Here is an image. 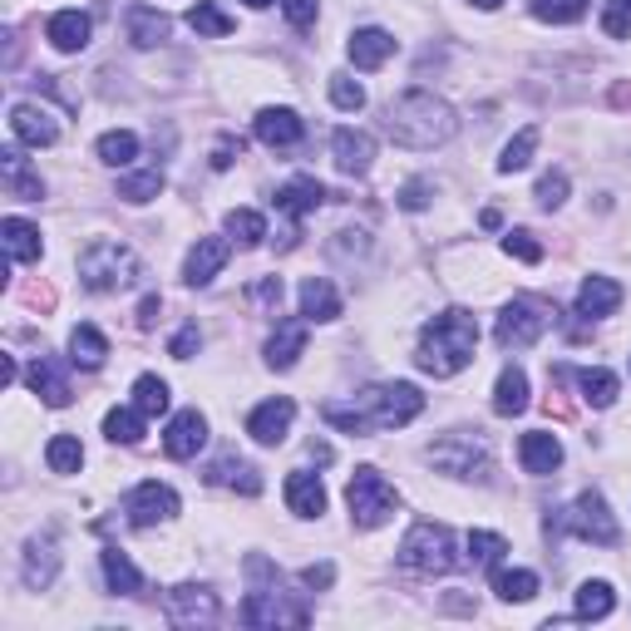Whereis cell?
<instances>
[{"mask_svg":"<svg viewBox=\"0 0 631 631\" xmlns=\"http://www.w3.org/2000/svg\"><path fill=\"white\" fill-rule=\"evenodd\" d=\"M188 26L198 30V36H208V40L233 36V16H227V10H217L213 0H198V6L188 10Z\"/></svg>","mask_w":631,"mask_h":631,"instance_id":"cell-39","label":"cell"},{"mask_svg":"<svg viewBox=\"0 0 631 631\" xmlns=\"http://www.w3.org/2000/svg\"><path fill=\"white\" fill-rule=\"evenodd\" d=\"M139 257H134V247L114 243V237H99V243H89L79 252V282L89 286V292H124V286L139 282Z\"/></svg>","mask_w":631,"mask_h":631,"instance_id":"cell-4","label":"cell"},{"mask_svg":"<svg viewBox=\"0 0 631 631\" xmlns=\"http://www.w3.org/2000/svg\"><path fill=\"white\" fill-rule=\"evenodd\" d=\"M503 252H509V257H519V262H543V247H538L533 233H523V227L503 237Z\"/></svg>","mask_w":631,"mask_h":631,"instance_id":"cell-52","label":"cell"},{"mask_svg":"<svg viewBox=\"0 0 631 631\" xmlns=\"http://www.w3.org/2000/svg\"><path fill=\"white\" fill-rule=\"evenodd\" d=\"M0 237H6V252L10 262H40V227H30L26 217H6L0 223Z\"/></svg>","mask_w":631,"mask_h":631,"instance_id":"cell-33","label":"cell"},{"mask_svg":"<svg viewBox=\"0 0 631 631\" xmlns=\"http://www.w3.org/2000/svg\"><path fill=\"white\" fill-rule=\"evenodd\" d=\"M528 410V375L519 371V365H509V371L499 375V385H493V415L513 420Z\"/></svg>","mask_w":631,"mask_h":631,"instance_id":"cell-30","label":"cell"},{"mask_svg":"<svg viewBox=\"0 0 631 631\" xmlns=\"http://www.w3.org/2000/svg\"><path fill=\"white\" fill-rule=\"evenodd\" d=\"M302 351H306V321H282L267 341V365L272 371H292Z\"/></svg>","mask_w":631,"mask_h":631,"instance_id":"cell-27","label":"cell"},{"mask_svg":"<svg viewBox=\"0 0 631 631\" xmlns=\"http://www.w3.org/2000/svg\"><path fill=\"white\" fill-rule=\"evenodd\" d=\"M302 316L306 321H336L341 316V296L326 277H306L302 282Z\"/></svg>","mask_w":631,"mask_h":631,"instance_id":"cell-32","label":"cell"},{"mask_svg":"<svg viewBox=\"0 0 631 631\" xmlns=\"http://www.w3.org/2000/svg\"><path fill=\"white\" fill-rule=\"evenodd\" d=\"M208 484H217V489H237V493H262V474L247 464V459H237V454H223L217 464L208 469Z\"/></svg>","mask_w":631,"mask_h":631,"instance_id":"cell-28","label":"cell"},{"mask_svg":"<svg viewBox=\"0 0 631 631\" xmlns=\"http://www.w3.org/2000/svg\"><path fill=\"white\" fill-rule=\"evenodd\" d=\"M0 174H6V188H10V198H26V203H40L45 198V183L26 168V158L16 154V148H6L0 154Z\"/></svg>","mask_w":631,"mask_h":631,"instance_id":"cell-31","label":"cell"},{"mask_svg":"<svg viewBox=\"0 0 631 631\" xmlns=\"http://www.w3.org/2000/svg\"><path fill=\"white\" fill-rule=\"evenodd\" d=\"M331 99H336V109H346V114L365 109V89L355 85L351 75H331Z\"/></svg>","mask_w":631,"mask_h":631,"instance_id":"cell-50","label":"cell"},{"mask_svg":"<svg viewBox=\"0 0 631 631\" xmlns=\"http://www.w3.org/2000/svg\"><path fill=\"white\" fill-rule=\"evenodd\" d=\"M612 607H617V597L607 582H582L578 588V617L582 622H602V617H612Z\"/></svg>","mask_w":631,"mask_h":631,"instance_id":"cell-38","label":"cell"},{"mask_svg":"<svg viewBox=\"0 0 631 631\" xmlns=\"http://www.w3.org/2000/svg\"><path fill=\"white\" fill-rule=\"evenodd\" d=\"M243 154V139H233V134H227V139H217V148H213V168H233V158Z\"/></svg>","mask_w":631,"mask_h":631,"instance_id":"cell-58","label":"cell"},{"mask_svg":"<svg viewBox=\"0 0 631 631\" xmlns=\"http://www.w3.org/2000/svg\"><path fill=\"white\" fill-rule=\"evenodd\" d=\"M503 553H509V543L499 533H469V562L474 568H499Z\"/></svg>","mask_w":631,"mask_h":631,"instance_id":"cell-48","label":"cell"},{"mask_svg":"<svg viewBox=\"0 0 631 631\" xmlns=\"http://www.w3.org/2000/svg\"><path fill=\"white\" fill-rule=\"evenodd\" d=\"M203 444H208V420H203L198 410H183V415H174V424H168V434H164L168 459H198Z\"/></svg>","mask_w":631,"mask_h":631,"instance_id":"cell-19","label":"cell"},{"mask_svg":"<svg viewBox=\"0 0 631 631\" xmlns=\"http://www.w3.org/2000/svg\"><path fill=\"white\" fill-rule=\"evenodd\" d=\"M430 198H434V188L424 178H415V183H405V188H400V208H405V213H424V208H430Z\"/></svg>","mask_w":631,"mask_h":631,"instance_id":"cell-53","label":"cell"},{"mask_svg":"<svg viewBox=\"0 0 631 631\" xmlns=\"http://www.w3.org/2000/svg\"><path fill=\"white\" fill-rule=\"evenodd\" d=\"M331 154H336L341 174L361 178V174H371V164H375V139L365 129H336L331 134Z\"/></svg>","mask_w":631,"mask_h":631,"instance_id":"cell-15","label":"cell"},{"mask_svg":"<svg viewBox=\"0 0 631 631\" xmlns=\"http://www.w3.org/2000/svg\"><path fill=\"white\" fill-rule=\"evenodd\" d=\"M99 158H105L109 168H129L134 158H139V139H134L129 129H114L99 139Z\"/></svg>","mask_w":631,"mask_h":631,"instance_id":"cell-42","label":"cell"},{"mask_svg":"<svg viewBox=\"0 0 631 631\" xmlns=\"http://www.w3.org/2000/svg\"><path fill=\"white\" fill-rule=\"evenodd\" d=\"M548 321H553V306L548 302H538V296H513V302L503 306L493 336H499L503 351H523V346H533V341L543 336Z\"/></svg>","mask_w":631,"mask_h":631,"instance_id":"cell-7","label":"cell"},{"mask_svg":"<svg viewBox=\"0 0 631 631\" xmlns=\"http://www.w3.org/2000/svg\"><path fill=\"white\" fill-rule=\"evenodd\" d=\"M124 513H129L134 528H158L178 513V493L168 484H158V479H148V484H139L124 499Z\"/></svg>","mask_w":631,"mask_h":631,"instance_id":"cell-12","label":"cell"},{"mask_svg":"<svg viewBox=\"0 0 631 631\" xmlns=\"http://www.w3.org/2000/svg\"><path fill=\"white\" fill-rule=\"evenodd\" d=\"M400 562L420 578H444V572L459 568V543L444 523H415L400 543Z\"/></svg>","mask_w":631,"mask_h":631,"instance_id":"cell-5","label":"cell"},{"mask_svg":"<svg viewBox=\"0 0 631 631\" xmlns=\"http://www.w3.org/2000/svg\"><path fill=\"white\" fill-rule=\"evenodd\" d=\"M302 134H306V124L296 109H262L257 114V139L267 148H296Z\"/></svg>","mask_w":631,"mask_h":631,"instance_id":"cell-21","label":"cell"},{"mask_svg":"<svg viewBox=\"0 0 631 631\" xmlns=\"http://www.w3.org/2000/svg\"><path fill=\"white\" fill-rule=\"evenodd\" d=\"M533 16L548 26H578L588 16V0H533Z\"/></svg>","mask_w":631,"mask_h":631,"instance_id":"cell-45","label":"cell"},{"mask_svg":"<svg viewBox=\"0 0 631 631\" xmlns=\"http://www.w3.org/2000/svg\"><path fill=\"white\" fill-rule=\"evenodd\" d=\"M533 154H538V129H523L519 139H509V148H503L499 174H519V168L533 164Z\"/></svg>","mask_w":631,"mask_h":631,"instance_id":"cell-46","label":"cell"},{"mask_svg":"<svg viewBox=\"0 0 631 631\" xmlns=\"http://www.w3.org/2000/svg\"><path fill=\"white\" fill-rule=\"evenodd\" d=\"M430 464L454 479H489V450H484V440H474L469 430L444 434L440 444H430Z\"/></svg>","mask_w":631,"mask_h":631,"instance_id":"cell-8","label":"cell"},{"mask_svg":"<svg viewBox=\"0 0 631 631\" xmlns=\"http://www.w3.org/2000/svg\"><path fill=\"white\" fill-rule=\"evenodd\" d=\"M30 390L45 400L50 410H65L75 400V390H70V371H65V361H55V355H40L36 365H30Z\"/></svg>","mask_w":631,"mask_h":631,"instance_id":"cell-16","label":"cell"},{"mask_svg":"<svg viewBox=\"0 0 631 631\" xmlns=\"http://www.w3.org/2000/svg\"><path fill=\"white\" fill-rule=\"evenodd\" d=\"M286 503H292L296 519H321V513H326V484H321L316 474H306V469H296V474L286 479Z\"/></svg>","mask_w":631,"mask_h":631,"instance_id":"cell-23","label":"cell"},{"mask_svg":"<svg viewBox=\"0 0 631 631\" xmlns=\"http://www.w3.org/2000/svg\"><path fill=\"white\" fill-rule=\"evenodd\" d=\"M252 302H257V306H272V312H277V306H282V282H277V277H262L257 286H252Z\"/></svg>","mask_w":631,"mask_h":631,"instance_id":"cell-56","label":"cell"},{"mask_svg":"<svg viewBox=\"0 0 631 631\" xmlns=\"http://www.w3.org/2000/svg\"><path fill=\"white\" fill-rule=\"evenodd\" d=\"M346 503H351V519L355 528H381L390 513H395V489L385 484L381 469H355L351 474V489H346Z\"/></svg>","mask_w":631,"mask_h":631,"instance_id":"cell-6","label":"cell"},{"mask_svg":"<svg viewBox=\"0 0 631 631\" xmlns=\"http://www.w3.org/2000/svg\"><path fill=\"white\" fill-rule=\"evenodd\" d=\"M227 233H233L243 247H262V237H267V217L252 213V208H237V213H227Z\"/></svg>","mask_w":631,"mask_h":631,"instance_id":"cell-43","label":"cell"},{"mask_svg":"<svg viewBox=\"0 0 631 631\" xmlns=\"http://www.w3.org/2000/svg\"><path fill=\"white\" fill-rule=\"evenodd\" d=\"M479 351V321L469 312H440L434 321H424L420 331V371L434 375V381H450L464 365H474Z\"/></svg>","mask_w":631,"mask_h":631,"instance_id":"cell-3","label":"cell"},{"mask_svg":"<svg viewBox=\"0 0 631 631\" xmlns=\"http://www.w3.org/2000/svg\"><path fill=\"white\" fill-rule=\"evenodd\" d=\"M519 459H523V469L528 474H553V469L562 464V444H558V434H548V430H528L523 440H519Z\"/></svg>","mask_w":631,"mask_h":631,"instance_id":"cell-22","label":"cell"},{"mask_svg":"<svg viewBox=\"0 0 631 631\" xmlns=\"http://www.w3.org/2000/svg\"><path fill=\"white\" fill-rule=\"evenodd\" d=\"M562 528H568V533H578L582 543H602V548H612L617 538V519H612V509H607V499L602 493H578V499H572V509L562 513Z\"/></svg>","mask_w":631,"mask_h":631,"instance_id":"cell-9","label":"cell"},{"mask_svg":"<svg viewBox=\"0 0 631 631\" xmlns=\"http://www.w3.org/2000/svg\"><path fill=\"white\" fill-rule=\"evenodd\" d=\"M134 405H139L144 415H164L168 410V385L158 381V375H139V381H134Z\"/></svg>","mask_w":631,"mask_h":631,"instance_id":"cell-47","label":"cell"},{"mask_svg":"<svg viewBox=\"0 0 631 631\" xmlns=\"http://www.w3.org/2000/svg\"><path fill=\"white\" fill-rule=\"evenodd\" d=\"M493 592H499L503 602H528V597L538 592V572H528V568H499V572H493Z\"/></svg>","mask_w":631,"mask_h":631,"instance_id":"cell-37","label":"cell"},{"mask_svg":"<svg viewBox=\"0 0 631 631\" xmlns=\"http://www.w3.org/2000/svg\"><path fill=\"white\" fill-rule=\"evenodd\" d=\"M144 410L139 405H124V410H109L105 415V434L114 444H139L144 440Z\"/></svg>","mask_w":631,"mask_h":631,"instance_id":"cell-36","label":"cell"},{"mask_svg":"<svg viewBox=\"0 0 631 631\" xmlns=\"http://www.w3.org/2000/svg\"><path fill=\"white\" fill-rule=\"evenodd\" d=\"M617 306H622V286H617L612 277H588L578 286V316L602 321V316H612Z\"/></svg>","mask_w":631,"mask_h":631,"instance_id":"cell-24","label":"cell"},{"mask_svg":"<svg viewBox=\"0 0 631 631\" xmlns=\"http://www.w3.org/2000/svg\"><path fill=\"white\" fill-rule=\"evenodd\" d=\"M474 6H479V10H499L503 0H474Z\"/></svg>","mask_w":631,"mask_h":631,"instance_id":"cell-60","label":"cell"},{"mask_svg":"<svg viewBox=\"0 0 631 631\" xmlns=\"http://www.w3.org/2000/svg\"><path fill=\"white\" fill-rule=\"evenodd\" d=\"M99 562H105V582L119 597H139L144 592V578H139V568L129 562V553H119V548H105L99 553Z\"/></svg>","mask_w":631,"mask_h":631,"instance_id":"cell-34","label":"cell"},{"mask_svg":"<svg viewBox=\"0 0 631 631\" xmlns=\"http://www.w3.org/2000/svg\"><path fill=\"white\" fill-rule=\"evenodd\" d=\"M10 134H16L26 148H50L55 139H60V124H55L50 109L16 105V109H10Z\"/></svg>","mask_w":631,"mask_h":631,"instance_id":"cell-17","label":"cell"},{"mask_svg":"<svg viewBox=\"0 0 631 631\" xmlns=\"http://www.w3.org/2000/svg\"><path fill=\"white\" fill-rule=\"evenodd\" d=\"M346 55H351L355 70H381L390 55H395V36L381 30V26H365V30H355V36H351Z\"/></svg>","mask_w":631,"mask_h":631,"instance_id":"cell-20","label":"cell"},{"mask_svg":"<svg viewBox=\"0 0 631 631\" xmlns=\"http://www.w3.org/2000/svg\"><path fill=\"white\" fill-rule=\"evenodd\" d=\"M158 312H164V302H158V296H144V306H139V326H154Z\"/></svg>","mask_w":631,"mask_h":631,"instance_id":"cell-59","label":"cell"},{"mask_svg":"<svg viewBox=\"0 0 631 631\" xmlns=\"http://www.w3.org/2000/svg\"><path fill=\"white\" fill-rule=\"evenodd\" d=\"M45 459H50L55 474H79V464H85V450H79L75 434H55L50 450H45Z\"/></svg>","mask_w":631,"mask_h":631,"instance_id":"cell-44","label":"cell"},{"mask_svg":"<svg viewBox=\"0 0 631 631\" xmlns=\"http://www.w3.org/2000/svg\"><path fill=\"white\" fill-rule=\"evenodd\" d=\"M282 10H286V20H292L296 30H306V26H316L321 0H282Z\"/></svg>","mask_w":631,"mask_h":631,"instance_id":"cell-54","label":"cell"},{"mask_svg":"<svg viewBox=\"0 0 631 631\" xmlns=\"http://www.w3.org/2000/svg\"><path fill=\"white\" fill-rule=\"evenodd\" d=\"M227 257H233V243H227V237H198V247L188 252V267H183V282L208 286L217 272L227 267Z\"/></svg>","mask_w":631,"mask_h":631,"instance_id":"cell-18","label":"cell"},{"mask_svg":"<svg viewBox=\"0 0 631 631\" xmlns=\"http://www.w3.org/2000/svg\"><path fill=\"white\" fill-rule=\"evenodd\" d=\"M198 346H203V331H198V321H188V326H183L178 336H174V346H168V351H174L178 361H188V355L198 351Z\"/></svg>","mask_w":631,"mask_h":631,"instance_id":"cell-55","label":"cell"},{"mask_svg":"<svg viewBox=\"0 0 631 631\" xmlns=\"http://www.w3.org/2000/svg\"><path fill=\"white\" fill-rule=\"evenodd\" d=\"M247 6H252V10H267V6H272V0H247Z\"/></svg>","mask_w":631,"mask_h":631,"instance_id":"cell-61","label":"cell"},{"mask_svg":"<svg viewBox=\"0 0 631 631\" xmlns=\"http://www.w3.org/2000/svg\"><path fill=\"white\" fill-rule=\"evenodd\" d=\"M420 410H424V395L400 381V385H371L361 390L355 405H326L321 415L346 434H371V430H400V424L420 420Z\"/></svg>","mask_w":631,"mask_h":631,"instance_id":"cell-1","label":"cell"},{"mask_svg":"<svg viewBox=\"0 0 631 631\" xmlns=\"http://www.w3.org/2000/svg\"><path fill=\"white\" fill-rule=\"evenodd\" d=\"M124 26H129V40L139 45V50H154V45L168 40V16L164 10H154V6H129Z\"/></svg>","mask_w":631,"mask_h":631,"instance_id":"cell-29","label":"cell"},{"mask_svg":"<svg viewBox=\"0 0 631 631\" xmlns=\"http://www.w3.org/2000/svg\"><path fill=\"white\" fill-rule=\"evenodd\" d=\"M158 193H164V168H144V174H129V178H119V198L124 203H154Z\"/></svg>","mask_w":631,"mask_h":631,"instance_id":"cell-40","label":"cell"},{"mask_svg":"<svg viewBox=\"0 0 631 631\" xmlns=\"http://www.w3.org/2000/svg\"><path fill=\"white\" fill-rule=\"evenodd\" d=\"M385 134L400 148H420L424 154V148L450 144L459 134V119L444 99L430 95V89H410V95H400L395 105L385 109Z\"/></svg>","mask_w":631,"mask_h":631,"instance_id":"cell-2","label":"cell"},{"mask_svg":"<svg viewBox=\"0 0 631 631\" xmlns=\"http://www.w3.org/2000/svg\"><path fill=\"white\" fill-rule=\"evenodd\" d=\"M105 355H109V341H105V331H99V326H75L70 331V361L75 365L99 371V365H105Z\"/></svg>","mask_w":631,"mask_h":631,"instance_id":"cell-35","label":"cell"},{"mask_svg":"<svg viewBox=\"0 0 631 631\" xmlns=\"http://www.w3.org/2000/svg\"><path fill=\"white\" fill-rule=\"evenodd\" d=\"M168 622L174 627H213L217 622V612H223V607H217V592H208V588H198V582H183V588H174L168 592Z\"/></svg>","mask_w":631,"mask_h":631,"instance_id":"cell-11","label":"cell"},{"mask_svg":"<svg viewBox=\"0 0 631 631\" xmlns=\"http://www.w3.org/2000/svg\"><path fill=\"white\" fill-rule=\"evenodd\" d=\"M331 582H336V568H331V562H312V568L302 572V588H331Z\"/></svg>","mask_w":631,"mask_h":631,"instance_id":"cell-57","label":"cell"},{"mask_svg":"<svg viewBox=\"0 0 631 631\" xmlns=\"http://www.w3.org/2000/svg\"><path fill=\"white\" fill-rule=\"evenodd\" d=\"M538 203H543V208H562V203H568V174L538 178Z\"/></svg>","mask_w":631,"mask_h":631,"instance_id":"cell-51","label":"cell"},{"mask_svg":"<svg viewBox=\"0 0 631 631\" xmlns=\"http://www.w3.org/2000/svg\"><path fill=\"white\" fill-rule=\"evenodd\" d=\"M326 203V188L316 178H292L286 188H277V213H286L292 223H302L306 213H316Z\"/></svg>","mask_w":631,"mask_h":631,"instance_id":"cell-25","label":"cell"},{"mask_svg":"<svg viewBox=\"0 0 631 631\" xmlns=\"http://www.w3.org/2000/svg\"><path fill=\"white\" fill-rule=\"evenodd\" d=\"M292 420H296V400L277 395V400H267V405H257L247 415V434L257 444H282L286 434H292Z\"/></svg>","mask_w":631,"mask_h":631,"instance_id":"cell-14","label":"cell"},{"mask_svg":"<svg viewBox=\"0 0 631 631\" xmlns=\"http://www.w3.org/2000/svg\"><path fill=\"white\" fill-rule=\"evenodd\" d=\"M55 572H60V543H55V533H36L26 543V558H20V578H26L30 592H45L55 582Z\"/></svg>","mask_w":631,"mask_h":631,"instance_id":"cell-13","label":"cell"},{"mask_svg":"<svg viewBox=\"0 0 631 631\" xmlns=\"http://www.w3.org/2000/svg\"><path fill=\"white\" fill-rule=\"evenodd\" d=\"M578 385H582V400H588L592 410H607L617 400V390H622V385H617V375L602 371V365H597V371H582Z\"/></svg>","mask_w":631,"mask_h":631,"instance_id":"cell-41","label":"cell"},{"mask_svg":"<svg viewBox=\"0 0 631 631\" xmlns=\"http://www.w3.org/2000/svg\"><path fill=\"white\" fill-rule=\"evenodd\" d=\"M89 16L85 10H60V16H50V26H45V36H50L55 50H65V55H75V50H85L89 45Z\"/></svg>","mask_w":631,"mask_h":631,"instance_id":"cell-26","label":"cell"},{"mask_svg":"<svg viewBox=\"0 0 631 631\" xmlns=\"http://www.w3.org/2000/svg\"><path fill=\"white\" fill-rule=\"evenodd\" d=\"M602 30L612 40L631 36V0H607V6H602Z\"/></svg>","mask_w":631,"mask_h":631,"instance_id":"cell-49","label":"cell"},{"mask_svg":"<svg viewBox=\"0 0 631 631\" xmlns=\"http://www.w3.org/2000/svg\"><path fill=\"white\" fill-rule=\"evenodd\" d=\"M243 622L247 627H306L312 612L302 602H286L282 588H252L243 602Z\"/></svg>","mask_w":631,"mask_h":631,"instance_id":"cell-10","label":"cell"}]
</instances>
